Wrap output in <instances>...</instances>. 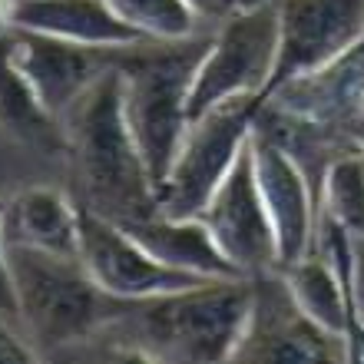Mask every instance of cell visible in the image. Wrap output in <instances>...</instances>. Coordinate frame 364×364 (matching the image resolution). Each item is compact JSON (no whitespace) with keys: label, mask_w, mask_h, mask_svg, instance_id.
Instances as JSON below:
<instances>
[{"label":"cell","mask_w":364,"mask_h":364,"mask_svg":"<svg viewBox=\"0 0 364 364\" xmlns=\"http://www.w3.org/2000/svg\"><path fill=\"white\" fill-rule=\"evenodd\" d=\"M358 301L364 308V239L358 242Z\"/></svg>","instance_id":"cell-24"},{"label":"cell","mask_w":364,"mask_h":364,"mask_svg":"<svg viewBox=\"0 0 364 364\" xmlns=\"http://www.w3.org/2000/svg\"><path fill=\"white\" fill-rule=\"evenodd\" d=\"M14 27L109 53H129L146 43L109 0H20Z\"/></svg>","instance_id":"cell-14"},{"label":"cell","mask_w":364,"mask_h":364,"mask_svg":"<svg viewBox=\"0 0 364 364\" xmlns=\"http://www.w3.org/2000/svg\"><path fill=\"white\" fill-rule=\"evenodd\" d=\"M262 109L265 100L245 96L196 116L169 169V179L159 189V209L169 215H202L212 192L219 189V182L249 146Z\"/></svg>","instance_id":"cell-6"},{"label":"cell","mask_w":364,"mask_h":364,"mask_svg":"<svg viewBox=\"0 0 364 364\" xmlns=\"http://www.w3.org/2000/svg\"><path fill=\"white\" fill-rule=\"evenodd\" d=\"M10 50L27 87L53 119H63L70 106L103 77L109 63V50H93L67 43V40L33 33V30L10 27Z\"/></svg>","instance_id":"cell-12"},{"label":"cell","mask_w":364,"mask_h":364,"mask_svg":"<svg viewBox=\"0 0 364 364\" xmlns=\"http://www.w3.org/2000/svg\"><path fill=\"white\" fill-rule=\"evenodd\" d=\"M321 219L364 239V146L341 149L321 173Z\"/></svg>","instance_id":"cell-18"},{"label":"cell","mask_w":364,"mask_h":364,"mask_svg":"<svg viewBox=\"0 0 364 364\" xmlns=\"http://www.w3.org/2000/svg\"><path fill=\"white\" fill-rule=\"evenodd\" d=\"M202 50L205 40L196 47L192 40H182V43H163V50L153 53H136L119 63L126 116L156 186V196L169 179V169L192 126L189 93Z\"/></svg>","instance_id":"cell-4"},{"label":"cell","mask_w":364,"mask_h":364,"mask_svg":"<svg viewBox=\"0 0 364 364\" xmlns=\"http://www.w3.org/2000/svg\"><path fill=\"white\" fill-rule=\"evenodd\" d=\"M30 358H37L33 348L23 341V335L7 318H0V361H30Z\"/></svg>","instance_id":"cell-22"},{"label":"cell","mask_w":364,"mask_h":364,"mask_svg":"<svg viewBox=\"0 0 364 364\" xmlns=\"http://www.w3.org/2000/svg\"><path fill=\"white\" fill-rule=\"evenodd\" d=\"M252 308V278H205L169 295L126 301L106 331H116L136 358L182 364L235 361L249 331Z\"/></svg>","instance_id":"cell-1"},{"label":"cell","mask_w":364,"mask_h":364,"mask_svg":"<svg viewBox=\"0 0 364 364\" xmlns=\"http://www.w3.org/2000/svg\"><path fill=\"white\" fill-rule=\"evenodd\" d=\"M0 318L20 331L17 318V295H14V278H10V259H7V239H4V222H0Z\"/></svg>","instance_id":"cell-21"},{"label":"cell","mask_w":364,"mask_h":364,"mask_svg":"<svg viewBox=\"0 0 364 364\" xmlns=\"http://www.w3.org/2000/svg\"><path fill=\"white\" fill-rule=\"evenodd\" d=\"M265 106L305 126H345L364 116V33L331 63L272 93Z\"/></svg>","instance_id":"cell-13"},{"label":"cell","mask_w":364,"mask_h":364,"mask_svg":"<svg viewBox=\"0 0 364 364\" xmlns=\"http://www.w3.org/2000/svg\"><path fill=\"white\" fill-rule=\"evenodd\" d=\"M252 163H255L259 192L265 199V209H269L272 229H275L278 269H285V265L305 259L308 252L315 249V196H311L308 176L295 159V153L275 133H265L262 123L252 133Z\"/></svg>","instance_id":"cell-11"},{"label":"cell","mask_w":364,"mask_h":364,"mask_svg":"<svg viewBox=\"0 0 364 364\" xmlns=\"http://www.w3.org/2000/svg\"><path fill=\"white\" fill-rule=\"evenodd\" d=\"M278 53V17L275 0L239 14L215 27L192 77L189 113L192 119L222 103L259 96L265 100Z\"/></svg>","instance_id":"cell-5"},{"label":"cell","mask_w":364,"mask_h":364,"mask_svg":"<svg viewBox=\"0 0 364 364\" xmlns=\"http://www.w3.org/2000/svg\"><path fill=\"white\" fill-rule=\"evenodd\" d=\"M17 4H20V0H0V30H10V27H14Z\"/></svg>","instance_id":"cell-23"},{"label":"cell","mask_w":364,"mask_h":364,"mask_svg":"<svg viewBox=\"0 0 364 364\" xmlns=\"http://www.w3.org/2000/svg\"><path fill=\"white\" fill-rule=\"evenodd\" d=\"M361 146H364V143H361Z\"/></svg>","instance_id":"cell-25"},{"label":"cell","mask_w":364,"mask_h":364,"mask_svg":"<svg viewBox=\"0 0 364 364\" xmlns=\"http://www.w3.org/2000/svg\"><path fill=\"white\" fill-rule=\"evenodd\" d=\"M0 129L17 136L30 146H53L63 143V126L40 106L33 90L14 63V50H10V30L0 33Z\"/></svg>","instance_id":"cell-17"},{"label":"cell","mask_w":364,"mask_h":364,"mask_svg":"<svg viewBox=\"0 0 364 364\" xmlns=\"http://www.w3.org/2000/svg\"><path fill=\"white\" fill-rule=\"evenodd\" d=\"M80 262L116 301H146L205 282L163 265L123 222L96 212L93 205H80Z\"/></svg>","instance_id":"cell-7"},{"label":"cell","mask_w":364,"mask_h":364,"mask_svg":"<svg viewBox=\"0 0 364 364\" xmlns=\"http://www.w3.org/2000/svg\"><path fill=\"white\" fill-rule=\"evenodd\" d=\"M60 126L63 146L70 149L80 179L90 192L87 205L116 222L139 219L159 209L156 186L126 116L119 63H113L70 106Z\"/></svg>","instance_id":"cell-2"},{"label":"cell","mask_w":364,"mask_h":364,"mask_svg":"<svg viewBox=\"0 0 364 364\" xmlns=\"http://www.w3.org/2000/svg\"><path fill=\"white\" fill-rule=\"evenodd\" d=\"M156 259L176 272L196 278H245L235 272L225 252L219 249L215 235L202 215H169V212L156 209L149 215L123 222Z\"/></svg>","instance_id":"cell-16"},{"label":"cell","mask_w":364,"mask_h":364,"mask_svg":"<svg viewBox=\"0 0 364 364\" xmlns=\"http://www.w3.org/2000/svg\"><path fill=\"white\" fill-rule=\"evenodd\" d=\"M7 249L80 259V202L53 186H27L0 205Z\"/></svg>","instance_id":"cell-15"},{"label":"cell","mask_w":364,"mask_h":364,"mask_svg":"<svg viewBox=\"0 0 364 364\" xmlns=\"http://www.w3.org/2000/svg\"><path fill=\"white\" fill-rule=\"evenodd\" d=\"M278 53L265 103L275 90L315 73L364 33V0H275Z\"/></svg>","instance_id":"cell-8"},{"label":"cell","mask_w":364,"mask_h":364,"mask_svg":"<svg viewBox=\"0 0 364 364\" xmlns=\"http://www.w3.org/2000/svg\"><path fill=\"white\" fill-rule=\"evenodd\" d=\"M255 308L235 361H348L345 341L295 305L278 272L255 275Z\"/></svg>","instance_id":"cell-10"},{"label":"cell","mask_w":364,"mask_h":364,"mask_svg":"<svg viewBox=\"0 0 364 364\" xmlns=\"http://www.w3.org/2000/svg\"><path fill=\"white\" fill-rule=\"evenodd\" d=\"M20 335L40 355L43 348H67L100 338L126 301L96 285L80 259L47 252L7 249Z\"/></svg>","instance_id":"cell-3"},{"label":"cell","mask_w":364,"mask_h":364,"mask_svg":"<svg viewBox=\"0 0 364 364\" xmlns=\"http://www.w3.org/2000/svg\"><path fill=\"white\" fill-rule=\"evenodd\" d=\"M109 4L146 43H182L199 30V17L186 0H109Z\"/></svg>","instance_id":"cell-19"},{"label":"cell","mask_w":364,"mask_h":364,"mask_svg":"<svg viewBox=\"0 0 364 364\" xmlns=\"http://www.w3.org/2000/svg\"><path fill=\"white\" fill-rule=\"evenodd\" d=\"M192 7V14L199 17V23H212V27H219L225 20L239 17V14H249V10L262 7V4H269V0H186Z\"/></svg>","instance_id":"cell-20"},{"label":"cell","mask_w":364,"mask_h":364,"mask_svg":"<svg viewBox=\"0 0 364 364\" xmlns=\"http://www.w3.org/2000/svg\"><path fill=\"white\" fill-rule=\"evenodd\" d=\"M202 222L215 235L225 259L245 278L265 275L278 269V245L269 209L259 192L255 163H252V139L229 169V176L212 192L209 205L202 209Z\"/></svg>","instance_id":"cell-9"}]
</instances>
